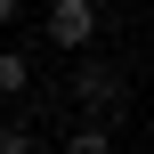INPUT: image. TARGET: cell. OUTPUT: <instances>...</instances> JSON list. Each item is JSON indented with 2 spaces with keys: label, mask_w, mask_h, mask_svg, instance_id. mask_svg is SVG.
Returning a JSON list of instances; mask_svg holds the SVG:
<instances>
[{
  "label": "cell",
  "mask_w": 154,
  "mask_h": 154,
  "mask_svg": "<svg viewBox=\"0 0 154 154\" xmlns=\"http://www.w3.org/2000/svg\"><path fill=\"white\" fill-rule=\"evenodd\" d=\"M65 89H73V106H81V114H106V122H114V114L130 106V65H114V57H89V49H81V65L65 73Z\"/></svg>",
  "instance_id": "obj_1"
},
{
  "label": "cell",
  "mask_w": 154,
  "mask_h": 154,
  "mask_svg": "<svg viewBox=\"0 0 154 154\" xmlns=\"http://www.w3.org/2000/svg\"><path fill=\"white\" fill-rule=\"evenodd\" d=\"M89 41H97V0H49V49L81 57Z\"/></svg>",
  "instance_id": "obj_2"
},
{
  "label": "cell",
  "mask_w": 154,
  "mask_h": 154,
  "mask_svg": "<svg viewBox=\"0 0 154 154\" xmlns=\"http://www.w3.org/2000/svg\"><path fill=\"white\" fill-rule=\"evenodd\" d=\"M65 154H114V122H106V114H81V122L65 130Z\"/></svg>",
  "instance_id": "obj_3"
},
{
  "label": "cell",
  "mask_w": 154,
  "mask_h": 154,
  "mask_svg": "<svg viewBox=\"0 0 154 154\" xmlns=\"http://www.w3.org/2000/svg\"><path fill=\"white\" fill-rule=\"evenodd\" d=\"M24 89H32V65L16 49H0V97H24Z\"/></svg>",
  "instance_id": "obj_4"
},
{
  "label": "cell",
  "mask_w": 154,
  "mask_h": 154,
  "mask_svg": "<svg viewBox=\"0 0 154 154\" xmlns=\"http://www.w3.org/2000/svg\"><path fill=\"white\" fill-rule=\"evenodd\" d=\"M32 146H41V138H32L24 122H0V154H32Z\"/></svg>",
  "instance_id": "obj_5"
},
{
  "label": "cell",
  "mask_w": 154,
  "mask_h": 154,
  "mask_svg": "<svg viewBox=\"0 0 154 154\" xmlns=\"http://www.w3.org/2000/svg\"><path fill=\"white\" fill-rule=\"evenodd\" d=\"M16 16H24V0H0V32H8V24H16Z\"/></svg>",
  "instance_id": "obj_6"
},
{
  "label": "cell",
  "mask_w": 154,
  "mask_h": 154,
  "mask_svg": "<svg viewBox=\"0 0 154 154\" xmlns=\"http://www.w3.org/2000/svg\"><path fill=\"white\" fill-rule=\"evenodd\" d=\"M97 8H106V0H97Z\"/></svg>",
  "instance_id": "obj_7"
}]
</instances>
